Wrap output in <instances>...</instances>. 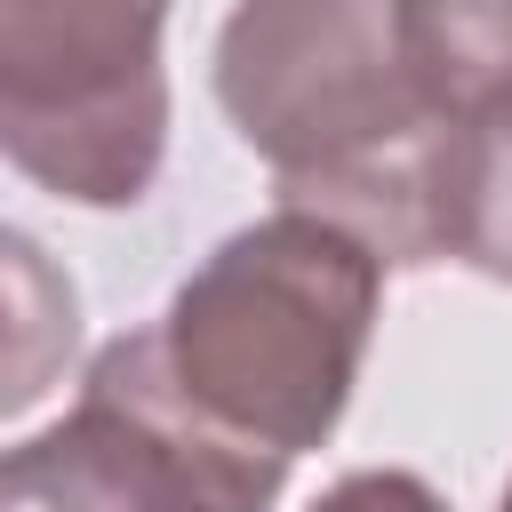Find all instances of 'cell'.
Segmentation results:
<instances>
[{
    "label": "cell",
    "instance_id": "6da1fadb",
    "mask_svg": "<svg viewBox=\"0 0 512 512\" xmlns=\"http://www.w3.org/2000/svg\"><path fill=\"white\" fill-rule=\"evenodd\" d=\"M216 104L272 168L280 208L344 224L384 272L448 256L456 128L408 80L392 0H232Z\"/></svg>",
    "mask_w": 512,
    "mask_h": 512
},
{
    "label": "cell",
    "instance_id": "7a4b0ae2",
    "mask_svg": "<svg viewBox=\"0 0 512 512\" xmlns=\"http://www.w3.org/2000/svg\"><path fill=\"white\" fill-rule=\"evenodd\" d=\"M384 304V264L312 208H272L208 248L152 320L168 384L232 440L304 456L360 384Z\"/></svg>",
    "mask_w": 512,
    "mask_h": 512
},
{
    "label": "cell",
    "instance_id": "3957f363",
    "mask_svg": "<svg viewBox=\"0 0 512 512\" xmlns=\"http://www.w3.org/2000/svg\"><path fill=\"white\" fill-rule=\"evenodd\" d=\"M176 0H0V160L72 208H136L168 152Z\"/></svg>",
    "mask_w": 512,
    "mask_h": 512
},
{
    "label": "cell",
    "instance_id": "277c9868",
    "mask_svg": "<svg viewBox=\"0 0 512 512\" xmlns=\"http://www.w3.org/2000/svg\"><path fill=\"white\" fill-rule=\"evenodd\" d=\"M288 464L216 432L168 384L152 328H128L88 360L72 416L0 456V512H272Z\"/></svg>",
    "mask_w": 512,
    "mask_h": 512
},
{
    "label": "cell",
    "instance_id": "5b68a950",
    "mask_svg": "<svg viewBox=\"0 0 512 512\" xmlns=\"http://www.w3.org/2000/svg\"><path fill=\"white\" fill-rule=\"evenodd\" d=\"M408 80L448 128L512 112V0H392Z\"/></svg>",
    "mask_w": 512,
    "mask_h": 512
},
{
    "label": "cell",
    "instance_id": "8992f818",
    "mask_svg": "<svg viewBox=\"0 0 512 512\" xmlns=\"http://www.w3.org/2000/svg\"><path fill=\"white\" fill-rule=\"evenodd\" d=\"M80 352L72 272L16 224H0V424L40 408Z\"/></svg>",
    "mask_w": 512,
    "mask_h": 512
},
{
    "label": "cell",
    "instance_id": "52a82bcc",
    "mask_svg": "<svg viewBox=\"0 0 512 512\" xmlns=\"http://www.w3.org/2000/svg\"><path fill=\"white\" fill-rule=\"evenodd\" d=\"M448 256L512 288V112L456 128L448 152Z\"/></svg>",
    "mask_w": 512,
    "mask_h": 512
},
{
    "label": "cell",
    "instance_id": "ba28073f",
    "mask_svg": "<svg viewBox=\"0 0 512 512\" xmlns=\"http://www.w3.org/2000/svg\"><path fill=\"white\" fill-rule=\"evenodd\" d=\"M312 512H448V504L416 472H344L336 488L312 496Z\"/></svg>",
    "mask_w": 512,
    "mask_h": 512
},
{
    "label": "cell",
    "instance_id": "9c48e42d",
    "mask_svg": "<svg viewBox=\"0 0 512 512\" xmlns=\"http://www.w3.org/2000/svg\"><path fill=\"white\" fill-rule=\"evenodd\" d=\"M496 512H512V480H504V504H496Z\"/></svg>",
    "mask_w": 512,
    "mask_h": 512
}]
</instances>
